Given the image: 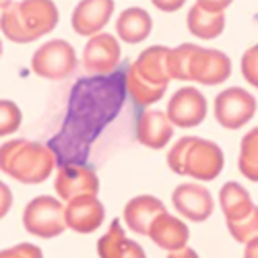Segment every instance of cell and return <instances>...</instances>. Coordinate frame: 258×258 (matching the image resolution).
<instances>
[{"label": "cell", "instance_id": "cell-6", "mask_svg": "<svg viewBox=\"0 0 258 258\" xmlns=\"http://www.w3.org/2000/svg\"><path fill=\"white\" fill-rule=\"evenodd\" d=\"M215 120L227 131H238L246 126L256 114V99L242 87L223 89L215 97Z\"/></svg>", "mask_w": 258, "mask_h": 258}, {"label": "cell", "instance_id": "cell-2", "mask_svg": "<svg viewBox=\"0 0 258 258\" xmlns=\"http://www.w3.org/2000/svg\"><path fill=\"white\" fill-rule=\"evenodd\" d=\"M56 167V153L44 143L13 139L0 147V169L21 184H41Z\"/></svg>", "mask_w": 258, "mask_h": 258}, {"label": "cell", "instance_id": "cell-15", "mask_svg": "<svg viewBox=\"0 0 258 258\" xmlns=\"http://www.w3.org/2000/svg\"><path fill=\"white\" fill-rule=\"evenodd\" d=\"M105 219V207L97 197H79L67 203V227L77 233H91Z\"/></svg>", "mask_w": 258, "mask_h": 258}, {"label": "cell", "instance_id": "cell-29", "mask_svg": "<svg viewBox=\"0 0 258 258\" xmlns=\"http://www.w3.org/2000/svg\"><path fill=\"white\" fill-rule=\"evenodd\" d=\"M0 190H3V211H0V215H5L9 213V209H11V203H13V195H11V190H9V186L7 184H0Z\"/></svg>", "mask_w": 258, "mask_h": 258}, {"label": "cell", "instance_id": "cell-22", "mask_svg": "<svg viewBox=\"0 0 258 258\" xmlns=\"http://www.w3.org/2000/svg\"><path fill=\"white\" fill-rule=\"evenodd\" d=\"M238 167L244 178H248L250 182H258V126L246 133L242 139Z\"/></svg>", "mask_w": 258, "mask_h": 258}, {"label": "cell", "instance_id": "cell-10", "mask_svg": "<svg viewBox=\"0 0 258 258\" xmlns=\"http://www.w3.org/2000/svg\"><path fill=\"white\" fill-rule=\"evenodd\" d=\"M120 44L112 33H99L87 41L83 50V69L89 75H110L120 64Z\"/></svg>", "mask_w": 258, "mask_h": 258}, {"label": "cell", "instance_id": "cell-25", "mask_svg": "<svg viewBox=\"0 0 258 258\" xmlns=\"http://www.w3.org/2000/svg\"><path fill=\"white\" fill-rule=\"evenodd\" d=\"M227 229L231 233V238L240 244H248L252 238L258 235V207L252 209L250 215H246L240 221H231L227 223Z\"/></svg>", "mask_w": 258, "mask_h": 258}, {"label": "cell", "instance_id": "cell-3", "mask_svg": "<svg viewBox=\"0 0 258 258\" xmlns=\"http://www.w3.org/2000/svg\"><path fill=\"white\" fill-rule=\"evenodd\" d=\"M167 165L180 176H190L199 182H211L223 171L225 157L217 143L199 137H182L169 149Z\"/></svg>", "mask_w": 258, "mask_h": 258}, {"label": "cell", "instance_id": "cell-4", "mask_svg": "<svg viewBox=\"0 0 258 258\" xmlns=\"http://www.w3.org/2000/svg\"><path fill=\"white\" fill-rule=\"evenodd\" d=\"M23 225L37 238H56L67 229V207L54 197H35L23 211Z\"/></svg>", "mask_w": 258, "mask_h": 258}, {"label": "cell", "instance_id": "cell-19", "mask_svg": "<svg viewBox=\"0 0 258 258\" xmlns=\"http://www.w3.org/2000/svg\"><path fill=\"white\" fill-rule=\"evenodd\" d=\"M97 256L99 258H147L141 244L126 238V233L118 219H114L99 242H97Z\"/></svg>", "mask_w": 258, "mask_h": 258}, {"label": "cell", "instance_id": "cell-9", "mask_svg": "<svg viewBox=\"0 0 258 258\" xmlns=\"http://www.w3.org/2000/svg\"><path fill=\"white\" fill-rule=\"evenodd\" d=\"M229 3H217V0H199L190 7L186 25L192 35L201 39H215L225 29V9Z\"/></svg>", "mask_w": 258, "mask_h": 258}, {"label": "cell", "instance_id": "cell-26", "mask_svg": "<svg viewBox=\"0 0 258 258\" xmlns=\"http://www.w3.org/2000/svg\"><path fill=\"white\" fill-rule=\"evenodd\" d=\"M21 120H23V114H21L17 103H13L11 99L0 101V137H9L17 133Z\"/></svg>", "mask_w": 258, "mask_h": 258}, {"label": "cell", "instance_id": "cell-11", "mask_svg": "<svg viewBox=\"0 0 258 258\" xmlns=\"http://www.w3.org/2000/svg\"><path fill=\"white\" fill-rule=\"evenodd\" d=\"M231 75V60L225 52L213 48H197L190 60V81L203 85L225 83Z\"/></svg>", "mask_w": 258, "mask_h": 258}, {"label": "cell", "instance_id": "cell-5", "mask_svg": "<svg viewBox=\"0 0 258 258\" xmlns=\"http://www.w3.org/2000/svg\"><path fill=\"white\" fill-rule=\"evenodd\" d=\"M77 52L67 39H50L31 56V71L50 81H62L75 73Z\"/></svg>", "mask_w": 258, "mask_h": 258}, {"label": "cell", "instance_id": "cell-20", "mask_svg": "<svg viewBox=\"0 0 258 258\" xmlns=\"http://www.w3.org/2000/svg\"><path fill=\"white\" fill-rule=\"evenodd\" d=\"M153 29V19L145 9L131 7L124 9L116 21V33L126 44H141Z\"/></svg>", "mask_w": 258, "mask_h": 258}, {"label": "cell", "instance_id": "cell-18", "mask_svg": "<svg viewBox=\"0 0 258 258\" xmlns=\"http://www.w3.org/2000/svg\"><path fill=\"white\" fill-rule=\"evenodd\" d=\"M161 213H165V205L151 195L135 197L126 203L124 207V221L135 233L139 235H149L153 221L159 217Z\"/></svg>", "mask_w": 258, "mask_h": 258}, {"label": "cell", "instance_id": "cell-31", "mask_svg": "<svg viewBox=\"0 0 258 258\" xmlns=\"http://www.w3.org/2000/svg\"><path fill=\"white\" fill-rule=\"evenodd\" d=\"M167 258H199V254L192 250V248H182V250H176V252H169Z\"/></svg>", "mask_w": 258, "mask_h": 258}, {"label": "cell", "instance_id": "cell-13", "mask_svg": "<svg viewBox=\"0 0 258 258\" xmlns=\"http://www.w3.org/2000/svg\"><path fill=\"white\" fill-rule=\"evenodd\" d=\"M112 13H114L112 0H83L73 11V19H71L73 29L75 33L91 39L101 33Z\"/></svg>", "mask_w": 258, "mask_h": 258}, {"label": "cell", "instance_id": "cell-7", "mask_svg": "<svg viewBox=\"0 0 258 258\" xmlns=\"http://www.w3.org/2000/svg\"><path fill=\"white\" fill-rule=\"evenodd\" d=\"M54 188L60 201L71 203L73 199H79V197H97L99 178L89 165L67 163L58 167Z\"/></svg>", "mask_w": 258, "mask_h": 258}, {"label": "cell", "instance_id": "cell-23", "mask_svg": "<svg viewBox=\"0 0 258 258\" xmlns=\"http://www.w3.org/2000/svg\"><path fill=\"white\" fill-rule=\"evenodd\" d=\"M126 91H128V95L133 97V101L137 105H141V107L159 101L163 97V93H165V89L153 87V85H149L143 79H139L131 69L126 71Z\"/></svg>", "mask_w": 258, "mask_h": 258}, {"label": "cell", "instance_id": "cell-21", "mask_svg": "<svg viewBox=\"0 0 258 258\" xmlns=\"http://www.w3.org/2000/svg\"><path fill=\"white\" fill-rule=\"evenodd\" d=\"M219 205H221V211L225 215L227 223L244 219L246 215H250L252 209L256 207L252 203L250 192L242 184H238V182H227V184L221 186V190H219Z\"/></svg>", "mask_w": 258, "mask_h": 258}, {"label": "cell", "instance_id": "cell-12", "mask_svg": "<svg viewBox=\"0 0 258 258\" xmlns=\"http://www.w3.org/2000/svg\"><path fill=\"white\" fill-rule=\"evenodd\" d=\"M171 203H174L176 211L182 215L184 219L190 221H207L213 213V197L207 186L197 184V182H188L176 186L174 195H171Z\"/></svg>", "mask_w": 258, "mask_h": 258}, {"label": "cell", "instance_id": "cell-30", "mask_svg": "<svg viewBox=\"0 0 258 258\" xmlns=\"http://www.w3.org/2000/svg\"><path fill=\"white\" fill-rule=\"evenodd\" d=\"M244 258H258V235L252 238L244 248Z\"/></svg>", "mask_w": 258, "mask_h": 258}, {"label": "cell", "instance_id": "cell-8", "mask_svg": "<svg viewBox=\"0 0 258 258\" xmlns=\"http://www.w3.org/2000/svg\"><path fill=\"white\" fill-rule=\"evenodd\" d=\"M207 97L197 87H182L167 103V118L174 126L195 128L207 118Z\"/></svg>", "mask_w": 258, "mask_h": 258}, {"label": "cell", "instance_id": "cell-24", "mask_svg": "<svg viewBox=\"0 0 258 258\" xmlns=\"http://www.w3.org/2000/svg\"><path fill=\"white\" fill-rule=\"evenodd\" d=\"M199 46L195 44H182L178 48L169 50V58H167V69H169V77L176 81H190V60L192 54L197 52Z\"/></svg>", "mask_w": 258, "mask_h": 258}, {"label": "cell", "instance_id": "cell-16", "mask_svg": "<svg viewBox=\"0 0 258 258\" xmlns=\"http://www.w3.org/2000/svg\"><path fill=\"white\" fill-rule=\"evenodd\" d=\"M174 137V124L165 112L145 110L137 118V139L149 149H163Z\"/></svg>", "mask_w": 258, "mask_h": 258}, {"label": "cell", "instance_id": "cell-32", "mask_svg": "<svg viewBox=\"0 0 258 258\" xmlns=\"http://www.w3.org/2000/svg\"><path fill=\"white\" fill-rule=\"evenodd\" d=\"M153 5H155L159 11H167V13H174V11H178V9L184 7L182 0H178V3H159V0H155Z\"/></svg>", "mask_w": 258, "mask_h": 258}, {"label": "cell", "instance_id": "cell-17", "mask_svg": "<svg viewBox=\"0 0 258 258\" xmlns=\"http://www.w3.org/2000/svg\"><path fill=\"white\" fill-rule=\"evenodd\" d=\"M149 238L161 250L176 252V250L186 248V244L190 240V229L182 219L174 217V215H169L165 211L153 221L151 229H149Z\"/></svg>", "mask_w": 258, "mask_h": 258}, {"label": "cell", "instance_id": "cell-14", "mask_svg": "<svg viewBox=\"0 0 258 258\" xmlns=\"http://www.w3.org/2000/svg\"><path fill=\"white\" fill-rule=\"evenodd\" d=\"M167 58H169V48L165 46H151L141 52V56L131 64V69L139 79L145 83L153 85L159 89H167L171 81L169 69H167Z\"/></svg>", "mask_w": 258, "mask_h": 258}, {"label": "cell", "instance_id": "cell-28", "mask_svg": "<svg viewBox=\"0 0 258 258\" xmlns=\"http://www.w3.org/2000/svg\"><path fill=\"white\" fill-rule=\"evenodd\" d=\"M0 258H44L41 250L35 246V244H17V246H11V248H5L0 252Z\"/></svg>", "mask_w": 258, "mask_h": 258}, {"label": "cell", "instance_id": "cell-1", "mask_svg": "<svg viewBox=\"0 0 258 258\" xmlns=\"http://www.w3.org/2000/svg\"><path fill=\"white\" fill-rule=\"evenodd\" d=\"M58 9L50 0H23V3H0V27L7 39L15 44H29L58 25Z\"/></svg>", "mask_w": 258, "mask_h": 258}, {"label": "cell", "instance_id": "cell-27", "mask_svg": "<svg viewBox=\"0 0 258 258\" xmlns=\"http://www.w3.org/2000/svg\"><path fill=\"white\" fill-rule=\"evenodd\" d=\"M242 75L252 87L258 89V44L244 52V56H242Z\"/></svg>", "mask_w": 258, "mask_h": 258}]
</instances>
